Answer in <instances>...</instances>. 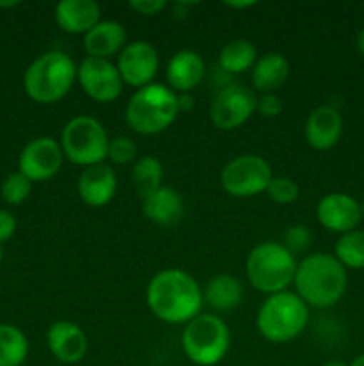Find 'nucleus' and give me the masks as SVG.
<instances>
[{
	"label": "nucleus",
	"mask_w": 364,
	"mask_h": 366,
	"mask_svg": "<svg viewBox=\"0 0 364 366\" xmlns=\"http://www.w3.org/2000/svg\"><path fill=\"white\" fill-rule=\"evenodd\" d=\"M257 61V50L252 41L245 38H236L225 43L218 56V63L223 71L228 74H243L252 70Z\"/></svg>",
	"instance_id": "nucleus-24"
},
{
	"label": "nucleus",
	"mask_w": 364,
	"mask_h": 366,
	"mask_svg": "<svg viewBox=\"0 0 364 366\" xmlns=\"http://www.w3.org/2000/svg\"><path fill=\"white\" fill-rule=\"evenodd\" d=\"M273 172L270 163L257 154H243L225 164L220 184L225 193L238 199H248L266 192Z\"/></svg>",
	"instance_id": "nucleus-9"
},
{
	"label": "nucleus",
	"mask_w": 364,
	"mask_h": 366,
	"mask_svg": "<svg viewBox=\"0 0 364 366\" xmlns=\"http://www.w3.org/2000/svg\"><path fill=\"white\" fill-rule=\"evenodd\" d=\"M350 366H364V352L359 354V356H357L355 360H353L352 363H350Z\"/></svg>",
	"instance_id": "nucleus-39"
},
{
	"label": "nucleus",
	"mask_w": 364,
	"mask_h": 366,
	"mask_svg": "<svg viewBox=\"0 0 364 366\" xmlns=\"http://www.w3.org/2000/svg\"><path fill=\"white\" fill-rule=\"evenodd\" d=\"M143 214L152 224L171 227L184 217V199L171 186H161L143 199Z\"/></svg>",
	"instance_id": "nucleus-21"
},
{
	"label": "nucleus",
	"mask_w": 364,
	"mask_h": 366,
	"mask_svg": "<svg viewBox=\"0 0 364 366\" xmlns=\"http://www.w3.org/2000/svg\"><path fill=\"white\" fill-rule=\"evenodd\" d=\"M334 256L345 268L363 270L364 268V231H350L339 236L334 247Z\"/></svg>",
	"instance_id": "nucleus-27"
},
{
	"label": "nucleus",
	"mask_w": 364,
	"mask_h": 366,
	"mask_svg": "<svg viewBox=\"0 0 364 366\" xmlns=\"http://www.w3.org/2000/svg\"><path fill=\"white\" fill-rule=\"evenodd\" d=\"M256 102L253 89L238 82L223 86L211 102V122L220 131H234L256 113Z\"/></svg>",
	"instance_id": "nucleus-10"
},
{
	"label": "nucleus",
	"mask_w": 364,
	"mask_h": 366,
	"mask_svg": "<svg viewBox=\"0 0 364 366\" xmlns=\"http://www.w3.org/2000/svg\"><path fill=\"white\" fill-rule=\"evenodd\" d=\"M288 77L289 61L280 52L263 54L252 68V86L259 93H277Z\"/></svg>",
	"instance_id": "nucleus-22"
},
{
	"label": "nucleus",
	"mask_w": 364,
	"mask_h": 366,
	"mask_svg": "<svg viewBox=\"0 0 364 366\" xmlns=\"http://www.w3.org/2000/svg\"><path fill=\"white\" fill-rule=\"evenodd\" d=\"M107 159L114 164H131L138 159V145L128 136H116L111 138L107 149Z\"/></svg>",
	"instance_id": "nucleus-29"
},
{
	"label": "nucleus",
	"mask_w": 364,
	"mask_h": 366,
	"mask_svg": "<svg viewBox=\"0 0 364 366\" xmlns=\"http://www.w3.org/2000/svg\"><path fill=\"white\" fill-rule=\"evenodd\" d=\"M118 179L109 164H95L84 168L77 181V192L82 202L89 207H103L114 199Z\"/></svg>",
	"instance_id": "nucleus-18"
},
{
	"label": "nucleus",
	"mask_w": 364,
	"mask_h": 366,
	"mask_svg": "<svg viewBox=\"0 0 364 366\" xmlns=\"http://www.w3.org/2000/svg\"><path fill=\"white\" fill-rule=\"evenodd\" d=\"M310 242V231L302 224H296L288 227V231L284 232V242L282 245L288 250H291L293 254L300 252V250L307 249Z\"/></svg>",
	"instance_id": "nucleus-31"
},
{
	"label": "nucleus",
	"mask_w": 364,
	"mask_h": 366,
	"mask_svg": "<svg viewBox=\"0 0 364 366\" xmlns=\"http://www.w3.org/2000/svg\"><path fill=\"white\" fill-rule=\"evenodd\" d=\"M303 136L310 149L330 150L343 136V117L334 106H318L307 117L303 125Z\"/></svg>",
	"instance_id": "nucleus-16"
},
{
	"label": "nucleus",
	"mask_w": 364,
	"mask_h": 366,
	"mask_svg": "<svg viewBox=\"0 0 364 366\" xmlns=\"http://www.w3.org/2000/svg\"><path fill=\"white\" fill-rule=\"evenodd\" d=\"M146 306L164 324L186 325L202 311V288L188 272L164 268L146 286Z\"/></svg>",
	"instance_id": "nucleus-1"
},
{
	"label": "nucleus",
	"mask_w": 364,
	"mask_h": 366,
	"mask_svg": "<svg viewBox=\"0 0 364 366\" xmlns=\"http://www.w3.org/2000/svg\"><path fill=\"white\" fill-rule=\"evenodd\" d=\"M64 161L63 149L57 139L41 136L24 147L18 157V172L31 182H45L56 177Z\"/></svg>",
	"instance_id": "nucleus-12"
},
{
	"label": "nucleus",
	"mask_w": 364,
	"mask_h": 366,
	"mask_svg": "<svg viewBox=\"0 0 364 366\" xmlns=\"http://www.w3.org/2000/svg\"><path fill=\"white\" fill-rule=\"evenodd\" d=\"M206 75V63L195 50H178L171 56L166 66L168 88L177 95L191 93L200 86Z\"/></svg>",
	"instance_id": "nucleus-17"
},
{
	"label": "nucleus",
	"mask_w": 364,
	"mask_h": 366,
	"mask_svg": "<svg viewBox=\"0 0 364 366\" xmlns=\"http://www.w3.org/2000/svg\"><path fill=\"white\" fill-rule=\"evenodd\" d=\"M2 199L11 206H20L29 199L32 192V182L20 172H13L2 182Z\"/></svg>",
	"instance_id": "nucleus-28"
},
{
	"label": "nucleus",
	"mask_w": 364,
	"mask_h": 366,
	"mask_svg": "<svg viewBox=\"0 0 364 366\" xmlns=\"http://www.w3.org/2000/svg\"><path fill=\"white\" fill-rule=\"evenodd\" d=\"M203 304L211 307L214 313H228L241 304L243 285L238 277L231 274L214 275L206 288L202 290Z\"/></svg>",
	"instance_id": "nucleus-23"
},
{
	"label": "nucleus",
	"mask_w": 364,
	"mask_h": 366,
	"mask_svg": "<svg viewBox=\"0 0 364 366\" xmlns=\"http://www.w3.org/2000/svg\"><path fill=\"white\" fill-rule=\"evenodd\" d=\"M116 68L123 84L139 89L153 82L159 70V52L148 41H132L118 54Z\"/></svg>",
	"instance_id": "nucleus-13"
},
{
	"label": "nucleus",
	"mask_w": 364,
	"mask_h": 366,
	"mask_svg": "<svg viewBox=\"0 0 364 366\" xmlns=\"http://www.w3.org/2000/svg\"><path fill=\"white\" fill-rule=\"evenodd\" d=\"M316 218L321 227L339 236L355 231L363 220L360 202H357L348 193H328L321 197L316 206Z\"/></svg>",
	"instance_id": "nucleus-14"
},
{
	"label": "nucleus",
	"mask_w": 364,
	"mask_h": 366,
	"mask_svg": "<svg viewBox=\"0 0 364 366\" xmlns=\"http://www.w3.org/2000/svg\"><path fill=\"white\" fill-rule=\"evenodd\" d=\"M29 356V340L16 325L0 324V366H21Z\"/></svg>",
	"instance_id": "nucleus-26"
},
{
	"label": "nucleus",
	"mask_w": 364,
	"mask_h": 366,
	"mask_svg": "<svg viewBox=\"0 0 364 366\" xmlns=\"http://www.w3.org/2000/svg\"><path fill=\"white\" fill-rule=\"evenodd\" d=\"M127 45L125 25L116 20H100L88 34H84V50L88 57L111 59Z\"/></svg>",
	"instance_id": "nucleus-20"
},
{
	"label": "nucleus",
	"mask_w": 364,
	"mask_h": 366,
	"mask_svg": "<svg viewBox=\"0 0 364 366\" xmlns=\"http://www.w3.org/2000/svg\"><path fill=\"white\" fill-rule=\"evenodd\" d=\"M266 193L275 204L288 206V204H293L298 200L300 188L296 184V181H293L289 177H271Z\"/></svg>",
	"instance_id": "nucleus-30"
},
{
	"label": "nucleus",
	"mask_w": 364,
	"mask_h": 366,
	"mask_svg": "<svg viewBox=\"0 0 364 366\" xmlns=\"http://www.w3.org/2000/svg\"><path fill=\"white\" fill-rule=\"evenodd\" d=\"M128 6L143 16H156L161 11L166 9L168 4L164 0H132L128 2Z\"/></svg>",
	"instance_id": "nucleus-33"
},
{
	"label": "nucleus",
	"mask_w": 364,
	"mask_h": 366,
	"mask_svg": "<svg viewBox=\"0 0 364 366\" xmlns=\"http://www.w3.org/2000/svg\"><path fill=\"white\" fill-rule=\"evenodd\" d=\"M178 97V113H186V111H191L193 107V99L191 93H184V95H177Z\"/></svg>",
	"instance_id": "nucleus-35"
},
{
	"label": "nucleus",
	"mask_w": 364,
	"mask_h": 366,
	"mask_svg": "<svg viewBox=\"0 0 364 366\" xmlns=\"http://www.w3.org/2000/svg\"><path fill=\"white\" fill-rule=\"evenodd\" d=\"M16 231V218L6 209H0V245L13 238Z\"/></svg>",
	"instance_id": "nucleus-34"
},
{
	"label": "nucleus",
	"mask_w": 364,
	"mask_h": 366,
	"mask_svg": "<svg viewBox=\"0 0 364 366\" xmlns=\"http://www.w3.org/2000/svg\"><path fill=\"white\" fill-rule=\"evenodd\" d=\"M77 81V64L61 50H49L36 57L24 74L29 99L38 104H56L70 93Z\"/></svg>",
	"instance_id": "nucleus-3"
},
{
	"label": "nucleus",
	"mask_w": 364,
	"mask_h": 366,
	"mask_svg": "<svg viewBox=\"0 0 364 366\" xmlns=\"http://www.w3.org/2000/svg\"><path fill=\"white\" fill-rule=\"evenodd\" d=\"M164 181V167L156 156H143L132 164V184L141 199L159 189Z\"/></svg>",
	"instance_id": "nucleus-25"
},
{
	"label": "nucleus",
	"mask_w": 364,
	"mask_h": 366,
	"mask_svg": "<svg viewBox=\"0 0 364 366\" xmlns=\"http://www.w3.org/2000/svg\"><path fill=\"white\" fill-rule=\"evenodd\" d=\"M360 213H363V218H364V200L360 202Z\"/></svg>",
	"instance_id": "nucleus-41"
},
{
	"label": "nucleus",
	"mask_w": 364,
	"mask_h": 366,
	"mask_svg": "<svg viewBox=\"0 0 364 366\" xmlns=\"http://www.w3.org/2000/svg\"><path fill=\"white\" fill-rule=\"evenodd\" d=\"M46 345L50 354L59 363L75 365L88 352V336L81 325L68 320L54 322L46 332Z\"/></svg>",
	"instance_id": "nucleus-15"
},
{
	"label": "nucleus",
	"mask_w": 364,
	"mask_h": 366,
	"mask_svg": "<svg viewBox=\"0 0 364 366\" xmlns=\"http://www.w3.org/2000/svg\"><path fill=\"white\" fill-rule=\"evenodd\" d=\"M355 46H357V52L360 56H364V27L357 32V39H355Z\"/></svg>",
	"instance_id": "nucleus-37"
},
{
	"label": "nucleus",
	"mask_w": 364,
	"mask_h": 366,
	"mask_svg": "<svg viewBox=\"0 0 364 366\" xmlns=\"http://www.w3.org/2000/svg\"><path fill=\"white\" fill-rule=\"evenodd\" d=\"M178 114V97L166 84L152 82L136 89L125 107V120L134 132L153 136L166 131Z\"/></svg>",
	"instance_id": "nucleus-5"
},
{
	"label": "nucleus",
	"mask_w": 364,
	"mask_h": 366,
	"mask_svg": "<svg viewBox=\"0 0 364 366\" xmlns=\"http://www.w3.org/2000/svg\"><path fill=\"white\" fill-rule=\"evenodd\" d=\"M181 343L193 365L214 366L225 360L231 349V329L218 315L200 313L184 325Z\"/></svg>",
	"instance_id": "nucleus-7"
},
{
	"label": "nucleus",
	"mask_w": 364,
	"mask_h": 366,
	"mask_svg": "<svg viewBox=\"0 0 364 366\" xmlns=\"http://www.w3.org/2000/svg\"><path fill=\"white\" fill-rule=\"evenodd\" d=\"M323 366H350V365L345 363V361H341V360H330V361H327Z\"/></svg>",
	"instance_id": "nucleus-38"
},
{
	"label": "nucleus",
	"mask_w": 364,
	"mask_h": 366,
	"mask_svg": "<svg viewBox=\"0 0 364 366\" xmlns=\"http://www.w3.org/2000/svg\"><path fill=\"white\" fill-rule=\"evenodd\" d=\"M54 16L64 32L84 36L98 24L102 9L93 0H61Z\"/></svg>",
	"instance_id": "nucleus-19"
},
{
	"label": "nucleus",
	"mask_w": 364,
	"mask_h": 366,
	"mask_svg": "<svg viewBox=\"0 0 364 366\" xmlns=\"http://www.w3.org/2000/svg\"><path fill=\"white\" fill-rule=\"evenodd\" d=\"M284 109V104L282 99L277 93H261L257 97L256 102V111L264 118H277L278 114Z\"/></svg>",
	"instance_id": "nucleus-32"
},
{
	"label": "nucleus",
	"mask_w": 364,
	"mask_h": 366,
	"mask_svg": "<svg viewBox=\"0 0 364 366\" xmlns=\"http://www.w3.org/2000/svg\"><path fill=\"white\" fill-rule=\"evenodd\" d=\"M109 142L106 127L88 114H79L68 120L59 139L64 159L84 168L102 164L107 159Z\"/></svg>",
	"instance_id": "nucleus-8"
},
{
	"label": "nucleus",
	"mask_w": 364,
	"mask_h": 366,
	"mask_svg": "<svg viewBox=\"0 0 364 366\" xmlns=\"http://www.w3.org/2000/svg\"><path fill=\"white\" fill-rule=\"evenodd\" d=\"M293 286L307 306L325 310L343 299L348 286V274L334 254L314 252L298 261Z\"/></svg>",
	"instance_id": "nucleus-2"
},
{
	"label": "nucleus",
	"mask_w": 364,
	"mask_h": 366,
	"mask_svg": "<svg viewBox=\"0 0 364 366\" xmlns=\"http://www.w3.org/2000/svg\"><path fill=\"white\" fill-rule=\"evenodd\" d=\"M0 261H2V245H0Z\"/></svg>",
	"instance_id": "nucleus-42"
},
{
	"label": "nucleus",
	"mask_w": 364,
	"mask_h": 366,
	"mask_svg": "<svg viewBox=\"0 0 364 366\" xmlns=\"http://www.w3.org/2000/svg\"><path fill=\"white\" fill-rule=\"evenodd\" d=\"M296 267L295 254L285 249L282 242H263L250 250L245 272L257 292L273 295L293 286Z\"/></svg>",
	"instance_id": "nucleus-6"
},
{
	"label": "nucleus",
	"mask_w": 364,
	"mask_h": 366,
	"mask_svg": "<svg viewBox=\"0 0 364 366\" xmlns=\"http://www.w3.org/2000/svg\"><path fill=\"white\" fill-rule=\"evenodd\" d=\"M77 82L86 95L98 104L114 102L125 86L116 63L98 57H84L77 64Z\"/></svg>",
	"instance_id": "nucleus-11"
},
{
	"label": "nucleus",
	"mask_w": 364,
	"mask_h": 366,
	"mask_svg": "<svg viewBox=\"0 0 364 366\" xmlns=\"http://www.w3.org/2000/svg\"><path fill=\"white\" fill-rule=\"evenodd\" d=\"M310 307L291 290L268 295L257 311L256 324L261 336L270 343H289L305 331Z\"/></svg>",
	"instance_id": "nucleus-4"
},
{
	"label": "nucleus",
	"mask_w": 364,
	"mask_h": 366,
	"mask_svg": "<svg viewBox=\"0 0 364 366\" xmlns=\"http://www.w3.org/2000/svg\"><path fill=\"white\" fill-rule=\"evenodd\" d=\"M225 6L227 7H232V9H248V7H253L256 6V2H225Z\"/></svg>",
	"instance_id": "nucleus-36"
},
{
	"label": "nucleus",
	"mask_w": 364,
	"mask_h": 366,
	"mask_svg": "<svg viewBox=\"0 0 364 366\" xmlns=\"http://www.w3.org/2000/svg\"><path fill=\"white\" fill-rule=\"evenodd\" d=\"M18 6V2H0V7H14Z\"/></svg>",
	"instance_id": "nucleus-40"
}]
</instances>
